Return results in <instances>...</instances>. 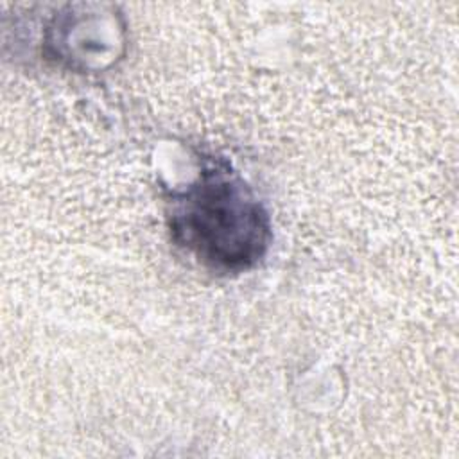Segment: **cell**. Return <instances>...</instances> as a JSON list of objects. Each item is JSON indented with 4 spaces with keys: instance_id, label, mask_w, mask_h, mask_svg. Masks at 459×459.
Here are the masks:
<instances>
[{
    "instance_id": "6da1fadb",
    "label": "cell",
    "mask_w": 459,
    "mask_h": 459,
    "mask_svg": "<svg viewBox=\"0 0 459 459\" xmlns=\"http://www.w3.org/2000/svg\"><path fill=\"white\" fill-rule=\"evenodd\" d=\"M167 203L174 240L215 271H246L269 246L267 212L228 167L206 169Z\"/></svg>"
}]
</instances>
